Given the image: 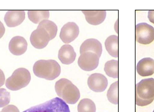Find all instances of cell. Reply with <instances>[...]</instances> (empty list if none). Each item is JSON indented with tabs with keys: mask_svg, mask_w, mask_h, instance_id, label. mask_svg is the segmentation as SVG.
<instances>
[{
	"mask_svg": "<svg viewBox=\"0 0 154 112\" xmlns=\"http://www.w3.org/2000/svg\"><path fill=\"white\" fill-rule=\"evenodd\" d=\"M76 53L73 47L70 45H64L61 47L58 52V58L62 63L69 65L74 62Z\"/></svg>",
	"mask_w": 154,
	"mask_h": 112,
	"instance_id": "9a60e30c",
	"label": "cell"
},
{
	"mask_svg": "<svg viewBox=\"0 0 154 112\" xmlns=\"http://www.w3.org/2000/svg\"></svg>",
	"mask_w": 154,
	"mask_h": 112,
	"instance_id": "f1b7e54d",
	"label": "cell"
},
{
	"mask_svg": "<svg viewBox=\"0 0 154 112\" xmlns=\"http://www.w3.org/2000/svg\"><path fill=\"white\" fill-rule=\"evenodd\" d=\"M86 20L92 25H99L103 23L106 17L105 11H82Z\"/></svg>",
	"mask_w": 154,
	"mask_h": 112,
	"instance_id": "2e32d148",
	"label": "cell"
},
{
	"mask_svg": "<svg viewBox=\"0 0 154 112\" xmlns=\"http://www.w3.org/2000/svg\"><path fill=\"white\" fill-rule=\"evenodd\" d=\"M77 110L78 112H96V106L91 99L83 98L78 104Z\"/></svg>",
	"mask_w": 154,
	"mask_h": 112,
	"instance_id": "ffe728a7",
	"label": "cell"
},
{
	"mask_svg": "<svg viewBox=\"0 0 154 112\" xmlns=\"http://www.w3.org/2000/svg\"><path fill=\"white\" fill-rule=\"evenodd\" d=\"M28 17L31 22L37 24L43 20H48L50 12L49 11H29Z\"/></svg>",
	"mask_w": 154,
	"mask_h": 112,
	"instance_id": "ac0fdd59",
	"label": "cell"
},
{
	"mask_svg": "<svg viewBox=\"0 0 154 112\" xmlns=\"http://www.w3.org/2000/svg\"><path fill=\"white\" fill-rule=\"evenodd\" d=\"M31 80V74L27 69L19 68L15 70L11 77L6 80V86L8 89L17 91L25 88Z\"/></svg>",
	"mask_w": 154,
	"mask_h": 112,
	"instance_id": "277c9868",
	"label": "cell"
},
{
	"mask_svg": "<svg viewBox=\"0 0 154 112\" xmlns=\"http://www.w3.org/2000/svg\"><path fill=\"white\" fill-rule=\"evenodd\" d=\"M39 26L43 27L48 32L51 40H52L56 37L58 29L57 25L53 21L49 20H43L39 23Z\"/></svg>",
	"mask_w": 154,
	"mask_h": 112,
	"instance_id": "44dd1931",
	"label": "cell"
},
{
	"mask_svg": "<svg viewBox=\"0 0 154 112\" xmlns=\"http://www.w3.org/2000/svg\"><path fill=\"white\" fill-rule=\"evenodd\" d=\"M11 101V94L4 88L0 89V108L8 106Z\"/></svg>",
	"mask_w": 154,
	"mask_h": 112,
	"instance_id": "603a6c76",
	"label": "cell"
},
{
	"mask_svg": "<svg viewBox=\"0 0 154 112\" xmlns=\"http://www.w3.org/2000/svg\"><path fill=\"white\" fill-rule=\"evenodd\" d=\"M105 45L106 50L110 56L115 58L118 57V37L117 35H112L107 38Z\"/></svg>",
	"mask_w": 154,
	"mask_h": 112,
	"instance_id": "e0dca14e",
	"label": "cell"
},
{
	"mask_svg": "<svg viewBox=\"0 0 154 112\" xmlns=\"http://www.w3.org/2000/svg\"><path fill=\"white\" fill-rule=\"evenodd\" d=\"M89 88L95 92H103L108 86L107 78L103 74L95 73L91 75L88 79Z\"/></svg>",
	"mask_w": 154,
	"mask_h": 112,
	"instance_id": "30bf717a",
	"label": "cell"
},
{
	"mask_svg": "<svg viewBox=\"0 0 154 112\" xmlns=\"http://www.w3.org/2000/svg\"><path fill=\"white\" fill-rule=\"evenodd\" d=\"M55 90L58 96L66 104H74L80 99L79 89L70 80L62 78L55 84Z\"/></svg>",
	"mask_w": 154,
	"mask_h": 112,
	"instance_id": "3957f363",
	"label": "cell"
},
{
	"mask_svg": "<svg viewBox=\"0 0 154 112\" xmlns=\"http://www.w3.org/2000/svg\"><path fill=\"white\" fill-rule=\"evenodd\" d=\"M79 32V27L77 24L69 22L65 24L61 29L60 37L63 43H70L78 37Z\"/></svg>",
	"mask_w": 154,
	"mask_h": 112,
	"instance_id": "9c48e42d",
	"label": "cell"
},
{
	"mask_svg": "<svg viewBox=\"0 0 154 112\" xmlns=\"http://www.w3.org/2000/svg\"><path fill=\"white\" fill-rule=\"evenodd\" d=\"M26 39L21 36L13 38L9 43V50L13 55L20 56L25 53L27 49Z\"/></svg>",
	"mask_w": 154,
	"mask_h": 112,
	"instance_id": "8fae6325",
	"label": "cell"
},
{
	"mask_svg": "<svg viewBox=\"0 0 154 112\" xmlns=\"http://www.w3.org/2000/svg\"><path fill=\"white\" fill-rule=\"evenodd\" d=\"M136 40L138 43L148 45L154 40V28L146 23H140L136 25Z\"/></svg>",
	"mask_w": 154,
	"mask_h": 112,
	"instance_id": "8992f818",
	"label": "cell"
},
{
	"mask_svg": "<svg viewBox=\"0 0 154 112\" xmlns=\"http://www.w3.org/2000/svg\"><path fill=\"white\" fill-rule=\"evenodd\" d=\"M2 112H19L17 107L14 105H8L5 107L2 110Z\"/></svg>",
	"mask_w": 154,
	"mask_h": 112,
	"instance_id": "cb8c5ba5",
	"label": "cell"
},
{
	"mask_svg": "<svg viewBox=\"0 0 154 112\" xmlns=\"http://www.w3.org/2000/svg\"><path fill=\"white\" fill-rule=\"evenodd\" d=\"M137 72L142 77H146L154 74V60L151 58H145L139 61L136 66Z\"/></svg>",
	"mask_w": 154,
	"mask_h": 112,
	"instance_id": "5bb4252c",
	"label": "cell"
},
{
	"mask_svg": "<svg viewBox=\"0 0 154 112\" xmlns=\"http://www.w3.org/2000/svg\"><path fill=\"white\" fill-rule=\"evenodd\" d=\"M153 112H154V111H153Z\"/></svg>",
	"mask_w": 154,
	"mask_h": 112,
	"instance_id": "83f0119b",
	"label": "cell"
},
{
	"mask_svg": "<svg viewBox=\"0 0 154 112\" xmlns=\"http://www.w3.org/2000/svg\"><path fill=\"white\" fill-rule=\"evenodd\" d=\"M5 33V28L2 23L0 21V39L2 37Z\"/></svg>",
	"mask_w": 154,
	"mask_h": 112,
	"instance_id": "4316f807",
	"label": "cell"
},
{
	"mask_svg": "<svg viewBox=\"0 0 154 112\" xmlns=\"http://www.w3.org/2000/svg\"><path fill=\"white\" fill-rule=\"evenodd\" d=\"M34 75L38 77L52 80L60 75L61 69L56 60H39L36 62L33 68Z\"/></svg>",
	"mask_w": 154,
	"mask_h": 112,
	"instance_id": "6da1fadb",
	"label": "cell"
},
{
	"mask_svg": "<svg viewBox=\"0 0 154 112\" xmlns=\"http://www.w3.org/2000/svg\"><path fill=\"white\" fill-rule=\"evenodd\" d=\"M23 112H70L68 104L59 98L32 107Z\"/></svg>",
	"mask_w": 154,
	"mask_h": 112,
	"instance_id": "5b68a950",
	"label": "cell"
},
{
	"mask_svg": "<svg viewBox=\"0 0 154 112\" xmlns=\"http://www.w3.org/2000/svg\"><path fill=\"white\" fill-rule=\"evenodd\" d=\"M136 104L138 106H146L154 100V79L146 78L136 85Z\"/></svg>",
	"mask_w": 154,
	"mask_h": 112,
	"instance_id": "7a4b0ae2",
	"label": "cell"
},
{
	"mask_svg": "<svg viewBox=\"0 0 154 112\" xmlns=\"http://www.w3.org/2000/svg\"><path fill=\"white\" fill-rule=\"evenodd\" d=\"M50 39L49 33L41 26H38L37 29L32 33L30 41L32 46L38 49H44L48 45Z\"/></svg>",
	"mask_w": 154,
	"mask_h": 112,
	"instance_id": "52a82bcc",
	"label": "cell"
},
{
	"mask_svg": "<svg viewBox=\"0 0 154 112\" xmlns=\"http://www.w3.org/2000/svg\"><path fill=\"white\" fill-rule=\"evenodd\" d=\"M99 58L97 55L93 52H84L80 55L78 59V64L83 70L91 71L98 66Z\"/></svg>",
	"mask_w": 154,
	"mask_h": 112,
	"instance_id": "ba28073f",
	"label": "cell"
},
{
	"mask_svg": "<svg viewBox=\"0 0 154 112\" xmlns=\"http://www.w3.org/2000/svg\"><path fill=\"white\" fill-rule=\"evenodd\" d=\"M102 45L99 40L95 39H88L85 40L81 45L80 52L81 54L84 52H91L97 55L100 58L102 54Z\"/></svg>",
	"mask_w": 154,
	"mask_h": 112,
	"instance_id": "4fadbf2b",
	"label": "cell"
},
{
	"mask_svg": "<svg viewBox=\"0 0 154 112\" xmlns=\"http://www.w3.org/2000/svg\"><path fill=\"white\" fill-rule=\"evenodd\" d=\"M25 19L24 11H9L6 13L4 20L9 27H14L20 25Z\"/></svg>",
	"mask_w": 154,
	"mask_h": 112,
	"instance_id": "7c38bea8",
	"label": "cell"
},
{
	"mask_svg": "<svg viewBox=\"0 0 154 112\" xmlns=\"http://www.w3.org/2000/svg\"><path fill=\"white\" fill-rule=\"evenodd\" d=\"M5 82V76L2 70L0 69V87L2 86Z\"/></svg>",
	"mask_w": 154,
	"mask_h": 112,
	"instance_id": "d4e9b609",
	"label": "cell"
},
{
	"mask_svg": "<svg viewBox=\"0 0 154 112\" xmlns=\"http://www.w3.org/2000/svg\"><path fill=\"white\" fill-rule=\"evenodd\" d=\"M107 97L109 101L114 104H118V81L111 84L107 92Z\"/></svg>",
	"mask_w": 154,
	"mask_h": 112,
	"instance_id": "7402d4cb",
	"label": "cell"
},
{
	"mask_svg": "<svg viewBox=\"0 0 154 112\" xmlns=\"http://www.w3.org/2000/svg\"><path fill=\"white\" fill-rule=\"evenodd\" d=\"M148 19L151 23L154 24V11H149Z\"/></svg>",
	"mask_w": 154,
	"mask_h": 112,
	"instance_id": "484cf974",
	"label": "cell"
},
{
	"mask_svg": "<svg viewBox=\"0 0 154 112\" xmlns=\"http://www.w3.org/2000/svg\"><path fill=\"white\" fill-rule=\"evenodd\" d=\"M104 70L109 77L117 78L118 77V61L111 60L107 62L105 65Z\"/></svg>",
	"mask_w": 154,
	"mask_h": 112,
	"instance_id": "d6986e66",
	"label": "cell"
}]
</instances>
